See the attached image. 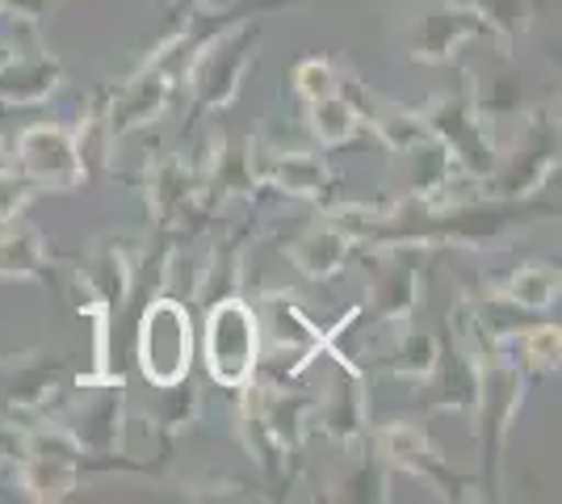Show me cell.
Returning a JSON list of instances; mask_svg holds the SVG:
<instances>
[{"mask_svg": "<svg viewBox=\"0 0 562 504\" xmlns=\"http://www.w3.org/2000/svg\"><path fill=\"white\" fill-rule=\"evenodd\" d=\"M311 421L340 446H352L370 433V395H366V379H361L357 366L340 361L328 391L315 395V416Z\"/></svg>", "mask_w": 562, "mask_h": 504, "instance_id": "17", "label": "cell"}, {"mask_svg": "<svg viewBox=\"0 0 562 504\" xmlns=\"http://www.w3.org/2000/svg\"><path fill=\"white\" fill-rule=\"evenodd\" d=\"M13 165L34 181V190L68 193V190H80L89 181V165L80 156V144H76L71 126H59V122H34V126H25L22 135H18Z\"/></svg>", "mask_w": 562, "mask_h": 504, "instance_id": "11", "label": "cell"}, {"mask_svg": "<svg viewBox=\"0 0 562 504\" xmlns=\"http://www.w3.org/2000/svg\"><path fill=\"white\" fill-rule=\"evenodd\" d=\"M520 333V328H516ZM479 336V400L474 412L479 416V455H483V496H499V450L508 441L516 412L525 404V366L516 361L513 336Z\"/></svg>", "mask_w": 562, "mask_h": 504, "instance_id": "2", "label": "cell"}, {"mask_svg": "<svg viewBox=\"0 0 562 504\" xmlns=\"http://www.w3.org/2000/svg\"><path fill=\"white\" fill-rule=\"evenodd\" d=\"M559 324H525L520 333H513L516 361L525 366V374H554L559 370Z\"/></svg>", "mask_w": 562, "mask_h": 504, "instance_id": "28", "label": "cell"}, {"mask_svg": "<svg viewBox=\"0 0 562 504\" xmlns=\"http://www.w3.org/2000/svg\"><path fill=\"white\" fill-rule=\"evenodd\" d=\"M252 223L235 227L232 236H223L218 244H211V261H206V273H202V287H198V303L206 307L214 299H227L239 287V269H244V240H248Z\"/></svg>", "mask_w": 562, "mask_h": 504, "instance_id": "24", "label": "cell"}, {"mask_svg": "<svg viewBox=\"0 0 562 504\" xmlns=\"http://www.w3.org/2000/svg\"><path fill=\"white\" fill-rule=\"evenodd\" d=\"M59 85H64V64L47 47H18L0 64V105H38Z\"/></svg>", "mask_w": 562, "mask_h": 504, "instance_id": "20", "label": "cell"}, {"mask_svg": "<svg viewBox=\"0 0 562 504\" xmlns=\"http://www.w3.org/2000/svg\"><path fill=\"white\" fill-rule=\"evenodd\" d=\"M122 416H126V387L114 374H97V383H71V391L43 416L68 433L85 462L122 467V471H151L147 462L122 458Z\"/></svg>", "mask_w": 562, "mask_h": 504, "instance_id": "3", "label": "cell"}, {"mask_svg": "<svg viewBox=\"0 0 562 504\" xmlns=\"http://www.w3.org/2000/svg\"><path fill=\"white\" fill-rule=\"evenodd\" d=\"M252 312H257L260 345L269 354H299V370H303L306 361H315L324 354L328 328H319L315 320H306L294 299H285L278 290H265L257 303H252Z\"/></svg>", "mask_w": 562, "mask_h": 504, "instance_id": "16", "label": "cell"}, {"mask_svg": "<svg viewBox=\"0 0 562 504\" xmlns=\"http://www.w3.org/2000/svg\"><path fill=\"white\" fill-rule=\"evenodd\" d=\"M370 446L378 450V458L391 467V471H407V475H420L424 483H432L446 501H470L474 492H467L470 483L449 467V458L432 446V437L412 425V421H386L378 425Z\"/></svg>", "mask_w": 562, "mask_h": 504, "instance_id": "12", "label": "cell"}, {"mask_svg": "<svg viewBox=\"0 0 562 504\" xmlns=\"http://www.w3.org/2000/svg\"><path fill=\"white\" fill-rule=\"evenodd\" d=\"M0 9L22 25H43L59 9V0H0Z\"/></svg>", "mask_w": 562, "mask_h": 504, "instance_id": "31", "label": "cell"}, {"mask_svg": "<svg viewBox=\"0 0 562 504\" xmlns=\"http://www.w3.org/2000/svg\"><path fill=\"white\" fill-rule=\"evenodd\" d=\"M386 480H391V467H386V462L378 458L374 446H370L366 455L357 458V467H352L345 480L331 483L336 492H328V496L331 501H391Z\"/></svg>", "mask_w": 562, "mask_h": 504, "instance_id": "27", "label": "cell"}, {"mask_svg": "<svg viewBox=\"0 0 562 504\" xmlns=\"http://www.w3.org/2000/svg\"><path fill=\"white\" fill-rule=\"evenodd\" d=\"M458 4L474 9L483 22L492 25V38L499 43L504 55L529 34L533 13H538V0H458Z\"/></svg>", "mask_w": 562, "mask_h": 504, "instance_id": "25", "label": "cell"}, {"mask_svg": "<svg viewBox=\"0 0 562 504\" xmlns=\"http://www.w3.org/2000/svg\"><path fill=\"white\" fill-rule=\"evenodd\" d=\"M248 160H252V177L257 186L278 193H294V198H324L331 190V172L324 156L306 152V147H278L248 139Z\"/></svg>", "mask_w": 562, "mask_h": 504, "instance_id": "15", "label": "cell"}, {"mask_svg": "<svg viewBox=\"0 0 562 504\" xmlns=\"http://www.w3.org/2000/svg\"><path fill=\"white\" fill-rule=\"evenodd\" d=\"M340 76L345 68L328 59V55H315V59H303L299 68H294V93L303 97V101H319V97H328L340 89Z\"/></svg>", "mask_w": 562, "mask_h": 504, "instance_id": "29", "label": "cell"}, {"mask_svg": "<svg viewBox=\"0 0 562 504\" xmlns=\"http://www.w3.org/2000/svg\"><path fill=\"white\" fill-rule=\"evenodd\" d=\"M483 290L495 294L499 303L516 307V312H550L554 299H559V265H546V261L516 265V269L499 273V278H487Z\"/></svg>", "mask_w": 562, "mask_h": 504, "instance_id": "21", "label": "cell"}, {"mask_svg": "<svg viewBox=\"0 0 562 504\" xmlns=\"http://www.w3.org/2000/svg\"><path fill=\"white\" fill-rule=\"evenodd\" d=\"M559 168V119L550 110H538L525 119V131L516 135L513 152H499V165L487 181H479L487 198H533Z\"/></svg>", "mask_w": 562, "mask_h": 504, "instance_id": "9", "label": "cell"}, {"mask_svg": "<svg viewBox=\"0 0 562 504\" xmlns=\"http://www.w3.org/2000/svg\"><path fill=\"white\" fill-rule=\"evenodd\" d=\"M34 181L25 177L18 165H4L0 168V223H9V219H18L34 202Z\"/></svg>", "mask_w": 562, "mask_h": 504, "instance_id": "30", "label": "cell"}, {"mask_svg": "<svg viewBox=\"0 0 562 504\" xmlns=\"http://www.w3.org/2000/svg\"><path fill=\"white\" fill-rule=\"evenodd\" d=\"M50 269H55V253L38 227L22 223V215L0 223V278H38L55 287Z\"/></svg>", "mask_w": 562, "mask_h": 504, "instance_id": "22", "label": "cell"}, {"mask_svg": "<svg viewBox=\"0 0 562 504\" xmlns=\"http://www.w3.org/2000/svg\"><path fill=\"white\" fill-rule=\"evenodd\" d=\"M181 72H186V55L177 51L172 38H165L117 89H110V97H105V147L122 144L135 131L165 119L168 101L181 85Z\"/></svg>", "mask_w": 562, "mask_h": 504, "instance_id": "4", "label": "cell"}, {"mask_svg": "<svg viewBox=\"0 0 562 504\" xmlns=\"http://www.w3.org/2000/svg\"><path fill=\"white\" fill-rule=\"evenodd\" d=\"M13 43H9V38H4V34H0V64H4V59H9V55H13Z\"/></svg>", "mask_w": 562, "mask_h": 504, "instance_id": "32", "label": "cell"}, {"mask_svg": "<svg viewBox=\"0 0 562 504\" xmlns=\"http://www.w3.org/2000/svg\"><path fill=\"white\" fill-rule=\"evenodd\" d=\"M492 34V25L483 22L474 9L458 4V0H437L424 13L412 18V25L403 30V51L416 64H449L462 43Z\"/></svg>", "mask_w": 562, "mask_h": 504, "instance_id": "13", "label": "cell"}, {"mask_svg": "<svg viewBox=\"0 0 562 504\" xmlns=\"http://www.w3.org/2000/svg\"><path fill=\"white\" fill-rule=\"evenodd\" d=\"M424 244H386V253H378L374 261V282H370V299L361 315L374 320L378 328H395L407 324L416 307H420V287H424Z\"/></svg>", "mask_w": 562, "mask_h": 504, "instance_id": "10", "label": "cell"}, {"mask_svg": "<svg viewBox=\"0 0 562 504\" xmlns=\"http://www.w3.org/2000/svg\"><path fill=\"white\" fill-rule=\"evenodd\" d=\"M361 80L345 68L340 76V89L319 101H306V131L315 135V144L324 147H345L361 135H370L366 114H361Z\"/></svg>", "mask_w": 562, "mask_h": 504, "instance_id": "19", "label": "cell"}, {"mask_svg": "<svg viewBox=\"0 0 562 504\" xmlns=\"http://www.w3.org/2000/svg\"><path fill=\"white\" fill-rule=\"evenodd\" d=\"M357 248H361V244L352 240L349 232L324 211L315 223H306L303 232L285 244V257H290V265H294L303 278L328 282V278H336V273L349 265V257Z\"/></svg>", "mask_w": 562, "mask_h": 504, "instance_id": "18", "label": "cell"}, {"mask_svg": "<svg viewBox=\"0 0 562 504\" xmlns=\"http://www.w3.org/2000/svg\"><path fill=\"white\" fill-rule=\"evenodd\" d=\"M193 366V320L189 303L160 294L143 307L139 320V370L151 387H177Z\"/></svg>", "mask_w": 562, "mask_h": 504, "instance_id": "8", "label": "cell"}, {"mask_svg": "<svg viewBox=\"0 0 562 504\" xmlns=\"http://www.w3.org/2000/svg\"><path fill=\"white\" fill-rule=\"evenodd\" d=\"M420 114H424L428 135L446 147L449 160L462 168L467 177H474V181H487V177H492L495 165H499V147H495V139H492L487 119H483L479 105H474L470 76L458 89H449V93L432 97L428 105H420Z\"/></svg>", "mask_w": 562, "mask_h": 504, "instance_id": "6", "label": "cell"}, {"mask_svg": "<svg viewBox=\"0 0 562 504\" xmlns=\"http://www.w3.org/2000/svg\"><path fill=\"white\" fill-rule=\"evenodd\" d=\"M202 312H206V333H202L206 374L227 391L252 383L260 370V333L252 303H244L239 294H227V299L206 303Z\"/></svg>", "mask_w": 562, "mask_h": 504, "instance_id": "7", "label": "cell"}, {"mask_svg": "<svg viewBox=\"0 0 562 504\" xmlns=\"http://www.w3.org/2000/svg\"><path fill=\"white\" fill-rule=\"evenodd\" d=\"M257 38L260 25L235 22L211 34L206 43H198V51L189 55L186 72H181L189 101H193V119L218 114L239 97V85H244V76L257 59Z\"/></svg>", "mask_w": 562, "mask_h": 504, "instance_id": "5", "label": "cell"}, {"mask_svg": "<svg viewBox=\"0 0 562 504\" xmlns=\"http://www.w3.org/2000/svg\"><path fill=\"white\" fill-rule=\"evenodd\" d=\"M198 404H202V395H198V387L181 379L177 387H165V408L156 412V437H160V458L172 455V446H177V437L193 425V416H198Z\"/></svg>", "mask_w": 562, "mask_h": 504, "instance_id": "26", "label": "cell"}, {"mask_svg": "<svg viewBox=\"0 0 562 504\" xmlns=\"http://www.w3.org/2000/svg\"><path fill=\"white\" fill-rule=\"evenodd\" d=\"M4 165H13V156H9V152H4V144H0V168Z\"/></svg>", "mask_w": 562, "mask_h": 504, "instance_id": "33", "label": "cell"}, {"mask_svg": "<svg viewBox=\"0 0 562 504\" xmlns=\"http://www.w3.org/2000/svg\"><path fill=\"white\" fill-rule=\"evenodd\" d=\"M239 437L248 455L257 458L260 475L269 483H290V471L299 462L311 416H315V395L311 391H290L278 379H252L239 387Z\"/></svg>", "mask_w": 562, "mask_h": 504, "instance_id": "1", "label": "cell"}, {"mask_svg": "<svg viewBox=\"0 0 562 504\" xmlns=\"http://www.w3.org/2000/svg\"><path fill=\"white\" fill-rule=\"evenodd\" d=\"M366 361H370L374 370H382V374L424 383V379H428V370L437 366V336L424 333V328H412V324H395L391 345H386L382 354H366V358L357 361V370H361Z\"/></svg>", "mask_w": 562, "mask_h": 504, "instance_id": "23", "label": "cell"}, {"mask_svg": "<svg viewBox=\"0 0 562 504\" xmlns=\"http://www.w3.org/2000/svg\"><path fill=\"white\" fill-rule=\"evenodd\" d=\"M135 273H139V244L131 236H101L89 244L76 287H85L97 315H114L131 299Z\"/></svg>", "mask_w": 562, "mask_h": 504, "instance_id": "14", "label": "cell"}]
</instances>
